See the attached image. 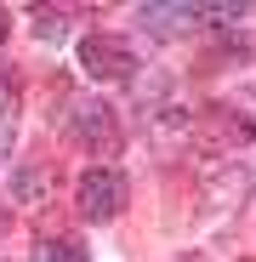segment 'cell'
<instances>
[{
    "instance_id": "6da1fadb",
    "label": "cell",
    "mask_w": 256,
    "mask_h": 262,
    "mask_svg": "<svg viewBox=\"0 0 256 262\" xmlns=\"http://www.w3.org/2000/svg\"><path fill=\"white\" fill-rule=\"evenodd\" d=\"M125 171L120 165H85L80 171V183H74V205H80V216L85 223H114V216L125 211Z\"/></svg>"
},
{
    "instance_id": "7a4b0ae2",
    "label": "cell",
    "mask_w": 256,
    "mask_h": 262,
    "mask_svg": "<svg viewBox=\"0 0 256 262\" xmlns=\"http://www.w3.org/2000/svg\"><path fill=\"white\" fill-rule=\"evenodd\" d=\"M68 131H74V143H80L85 154H103V165H114L108 154H120V143H125L120 114H114L108 103H74V108H68Z\"/></svg>"
},
{
    "instance_id": "3957f363",
    "label": "cell",
    "mask_w": 256,
    "mask_h": 262,
    "mask_svg": "<svg viewBox=\"0 0 256 262\" xmlns=\"http://www.w3.org/2000/svg\"><path fill=\"white\" fill-rule=\"evenodd\" d=\"M80 69L91 80H103V85H120V80L137 74V52L120 34H85L80 40Z\"/></svg>"
},
{
    "instance_id": "277c9868",
    "label": "cell",
    "mask_w": 256,
    "mask_h": 262,
    "mask_svg": "<svg viewBox=\"0 0 256 262\" xmlns=\"http://www.w3.org/2000/svg\"><path fill=\"white\" fill-rule=\"evenodd\" d=\"M137 17H143L148 34H188V29L205 23V6H143Z\"/></svg>"
},
{
    "instance_id": "5b68a950",
    "label": "cell",
    "mask_w": 256,
    "mask_h": 262,
    "mask_svg": "<svg viewBox=\"0 0 256 262\" xmlns=\"http://www.w3.org/2000/svg\"><path fill=\"white\" fill-rule=\"evenodd\" d=\"M199 131H205V137L217 143V148H239V143L250 137V120H239L234 108H222V103H217V108H205Z\"/></svg>"
},
{
    "instance_id": "8992f818",
    "label": "cell",
    "mask_w": 256,
    "mask_h": 262,
    "mask_svg": "<svg viewBox=\"0 0 256 262\" xmlns=\"http://www.w3.org/2000/svg\"><path fill=\"white\" fill-rule=\"evenodd\" d=\"M12 194L23 200V205H40V194H46V171H17V177H12Z\"/></svg>"
},
{
    "instance_id": "52a82bcc",
    "label": "cell",
    "mask_w": 256,
    "mask_h": 262,
    "mask_svg": "<svg viewBox=\"0 0 256 262\" xmlns=\"http://www.w3.org/2000/svg\"><path fill=\"white\" fill-rule=\"evenodd\" d=\"M40 262H85V245L80 239H46L40 245Z\"/></svg>"
},
{
    "instance_id": "ba28073f",
    "label": "cell",
    "mask_w": 256,
    "mask_h": 262,
    "mask_svg": "<svg viewBox=\"0 0 256 262\" xmlns=\"http://www.w3.org/2000/svg\"><path fill=\"white\" fill-rule=\"evenodd\" d=\"M34 34H40V40H63V34H68V12H52V6L34 12Z\"/></svg>"
},
{
    "instance_id": "9c48e42d",
    "label": "cell",
    "mask_w": 256,
    "mask_h": 262,
    "mask_svg": "<svg viewBox=\"0 0 256 262\" xmlns=\"http://www.w3.org/2000/svg\"><path fill=\"white\" fill-rule=\"evenodd\" d=\"M12 137H17V131H12V114H6V108H0V160H6V154H12Z\"/></svg>"
},
{
    "instance_id": "30bf717a",
    "label": "cell",
    "mask_w": 256,
    "mask_h": 262,
    "mask_svg": "<svg viewBox=\"0 0 256 262\" xmlns=\"http://www.w3.org/2000/svg\"><path fill=\"white\" fill-rule=\"evenodd\" d=\"M0 228H6V205H0Z\"/></svg>"
}]
</instances>
